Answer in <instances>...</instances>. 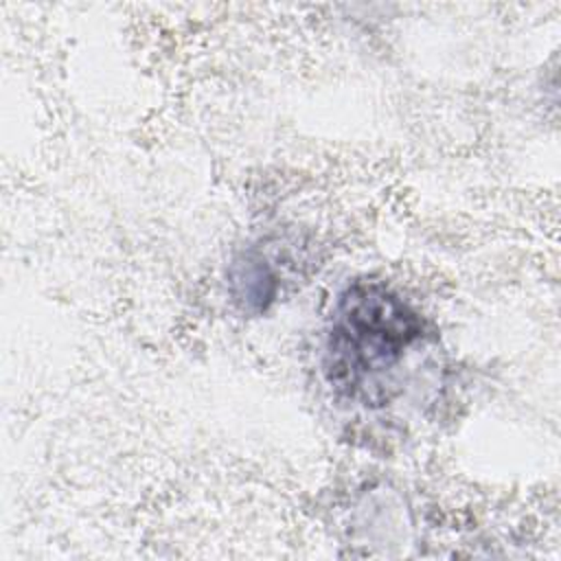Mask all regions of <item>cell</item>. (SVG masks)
<instances>
[{"mask_svg":"<svg viewBox=\"0 0 561 561\" xmlns=\"http://www.w3.org/2000/svg\"><path fill=\"white\" fill-rule=\"evenodd\" d=\"M427 344L421 313L381 283H353L331 313L324 379L335 399L381 410L403 394L405 370Z\"/></svg>","mask_w":561,"mask_h":561,"instance_id":"cell-1","label":"cell"},{"mask_svg":"<svg viewBox=\"0 0 561 561\" xmlns=\"http://www.w3.org/2000/svg\"><path fill=\"white\" fill-rule=\"evenodd\" d=\"M230 291L245 311H265L278 291L276 272L261 252L248 250L230 265Z\"/></svg>","mask_w":561,"mask_h":561,"instance_id":"cell-2","label":"cell"}]
</instances>
